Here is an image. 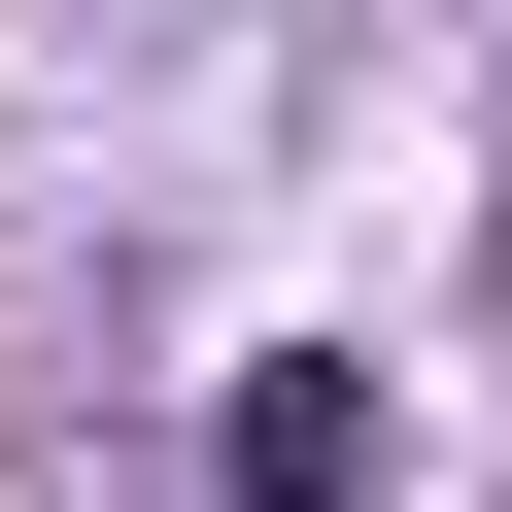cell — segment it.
Returning a JSON list of instances; mask_svg holds the SVG:
<instances>
[{"instance_id": "obj_1", "label": "cell", "mask_w": 512, "mask_h": 512, "mask_svg": "<svg viewBox=\"0 0 512 512\" xmlns=\"http://www.w3.org/2000/svg\"><path fill=\"white\" fill-rule=\"evenodd\" d=\"M239 512H376V410H342V376H274V410H239Z\"/></svg>"}]
</instances>
